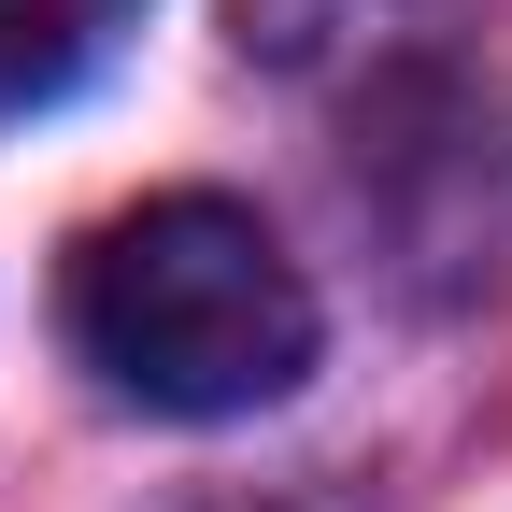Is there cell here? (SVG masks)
Instances as JSON below:
<instances>
[{"label": "cell", "mask_w": 512, "mask_h": 512, "mask_svg": "<svg viewBox=\"0 0 512 512\" xmlns=\"http://www.w3.org/2000/svg\"><path fill=\"white\" fill-rule=\"evenodd\" d=\"M128 29V0H0V114L29 100H72Z\"/></svg>", "instance_id": "obj_2"}, {"label": "cell", "mask_w": 512, "mask_h": 512, "mask_svg": "<svg viewBox=\"0 0 512 512\" xmlns=\"http://www.w3.org/2000/svg\"><path fill=\"white\" fill-rule=\"evenodd\" d=\"M72 342L143 413H271L313 370V285L242 200H143L72 256Z\"/></svg>", "instance_id": "obj_1"}]
</instances>
